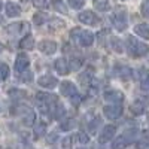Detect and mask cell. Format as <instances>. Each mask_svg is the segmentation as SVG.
Instances as JSON below:
<instances>
[{
    "mask_svg": "<svg viewBox=\"0 0 149 149\" xmlns=\"http://www.w3.org/2000/svg\"><path fill=\"white\" fill-rule=\"evenodd\" d=\"M54 67H55L57 73L61 74V76H66V74H69V72L72 70V69H70V64L66 61V58H58V60H55Z\"/></svg>",
    "mask_w": 149,
    "mask_h": 149,
    "instance_id": "cell-6",
    "label": "cell"
},
{
    "mask_svg": "<svg viewBox=\"0 0 149 149\" xmlns=\"http://www.w3.org/2000/svg\"><path fill=\"white\" fill-rule=\"evenodd\" d=\"M45 133H46V124H45L43 121L37 122V124H36V127L33 128V134H34V137H36V139H40L42 136H45Z\"/></svg>",
    "mask_w": 149,
    "mask_h": 149,
    "instance_id": "cell-17",
    "label": "cell"
},
{
    "mask_svg": "<svg viewBox=\"0 0 149 149\" xmlns=\"http://www.w3.org/2000/svg\"><path fill=\"white\" fill-rule=\"evenodd\" d=\"M33 3L36 8H49L52 6L54 0H33Z\"/></svg>",
    "mask_w": 149,
    "mask_h": 149,
    "instance_id": "cell-29",
    "label": "cell"
},
{
    "mask_svg": "<svg viewBox=\"0 0 149 149\" xmlns=\"http://www.w3.org/2000/svg\"><path fill=\"white\" fill-rule=\"evenodd\" d=\"M78 140L81 142V143H88L90 142V137H88V134H86V133H84V131H79L78 133Z\"/></svg>",
    "mask_w": 149,
    "mask_h": 149,
    "instance_id": "cell-37",
    "label": "cell"
},
{
    "mask_svg": "<svg viewBox=\"0 0 149 149\" xmlns=\"http://www.w3.org/2000/svg\"><path fill=\"white\" fill-rule=\"evenodd\" d=\"M9 74H10L9 66L6 63H0V76H2V79H8Z\"/></svg>",
    "mask_w": 149,
    "mask_h": 149,
    "instance_id": "cell-27",
    "label": "cell"
},
{
    "mask_svg": "<svg viewBox=\"0 0 149 149\" xmlns=\"http://www.w3.org/2000/svg\"><path fill=\"white\" fill-rule=\"evenodd\" d=\"M21 118H22V122H24V125H33L34 124V119H36V115H34V112L30 109V107H21Z\"/></svg>",
    "mask_w": 149,
    "mask_h": 149,
    "instance_id": "cell-7",
    "label": "cell"
},
{
    "mask_svg": "<svg viewBox=\"0 0 149 149\" xmlns=\"http://www.w3.org/2000/svg\"><path fill=\"white\" fill-rule=\"evenodd\" d=\"M100 124H102V118H100V116H95V118L90 122V133L94 134V133L97 131V127L100 125Z\"/></svg>",
    "mask_w": 149,
    "mask_h": 149,
    "instance_id": "cell-31",
    "label": "cell"
},
{
    "mask_svg": "<svg viewBox=\"0 0 149 149\" xmlns=\"http://www.w3.org/2000/svg\"><path fill=\"white\" fill-rule=\"evenodd\" d=\"M69 64H70V69H72V70H78V69L82 67V58L74 57V58H72V61H70Z\"/></svg>",
    "mask_w": 149,
    "mask_h": 149,
    "instance_id": "cell-32",
    "label": "cell"
},
{
    "mask_svg": "<svg viewBox=\"0 0 149 149\" xmlns=\"http://www.w3.org/2000/svg\"><path fill=\"white\" fill-rule=\"evenodd\" d=\"M39 51L46 55H51L57 51V43L54 40H42L39 43Z\"/></svg>",
    "mask_w": 149,
    "mask_h": 149,
    "instance_id": "cell-8",
    "label": "cell"
},
{
    "mask_svg": "<svg viewBox=\"0 0 149 149\" xmlns=\"http://www.w3.org/2000/svg\"><path fill=\"white\" fill-rule=\"evenodd\" d=\"M142 14H143V17L149 18V0H146V2L142 5Z\"/></svg>",
    "mask_w": 149,
    "mask_h": 149,
    "instance_id": "cell-38",
    "label": "cell"
},
{
    "mask_svg": "<svg viewBox=\"0 0 149 149\" xmlns=\"http://www.w3.org/2000/svg\"><path fill=\"white\" fill-rule=\"evenodd\" d=\"M70 98H72V103H73L74 106H78V104H79V102H81V97H79L78 94H74V95H73V97H70Z\"/></svg>",
    "mask_w": 149,
    "mask_h": 149,
    "instance_id": "cell-42",
    "label": "cell"
},
{
    "mask_svg": "<svg viewBox=\"0 0 149 149\" xmlns=\"http://www.w3.org/2000/svg\"><path fill=\"white\" fill-rule=\"evenodd\" d=\"M148 121H149V113H148Z\"/></svg>",
    "mask_w": 149,
    "mask_h": 149,
    "instance_id": "cell-47",
    "label": "cell"
},
{
    "mask_svg": "<svg viewBox=\"0 0 149 149\" xmlns=\"http://www.w3.org/2000/svg\"><path fill=\"white\" fill-rule=\"evenodd\" d=\"M49 27H51V30L63 29L64 27V21H61L60 18H54V19H51V22H49Z\"/></svg>",
    "mask_w": 149,
    "mask_h": 149,
    "instance_id": "cell-28",
    "label": "cell"
},
{
    "mask_svg": "<svg viewBox=\"0 0 149 149\" xmlns=\"http://www.w3.org/2000/svg\"><path fill=\"white\" fill-rule=\"evenodd\" d=\"M60 91L63 95H67V97H73L74 94H78V90H76V86H74V84L66 81L60 85Z\"/></svg>",
    "mask_w": 149,
    "mask_h": 149,
    "instance_id": "cell-13",
    "label": "cell"
},
{
    "mask_svg": "<svg viewBox=\"0 0 149 149\" xmlns=\"http://www.w3.org/2000/svg\"><path fill=\"white\" fill-rule=\"evenodd\" d=\"M48 19V15L45 14V12H36V14L33 15V22L36 24V26H42V24H45Z\"/></svg>",
    "mask_w": 149,
    "mask_h": 149,
    "instance_id": "cell-22",
    "label": "cell"
},
{
    "mask_svg": "<svg viewBox=\"0 0 149 149\" xmlns=\"http://www.w3.org/2000/svg\"><path fill=\"white\" fill-rule=\"evenodd\" d=\"M140 86H142V90H143V91L149 93V76H148V78H145V79L142 81Z\"/></svg>",
    "mask_w": 149,
    "mask_h": 149,
    "instance_id": "cell-40",
    "label": "cell"
},
{
    "mask_svg": "<svg viewBox=\"0 0 149 149\" xmlns=\"http://www.w3.org/2000/svg\"><path fill=\"white\" fill-rule=\"evenodd\" d=\"M30 64V60L27 55H24V54H18L17 60H15V70L17 73H22V72H26L27 67Z\"/></svg>",
    "mask_w": 149,
    "mask_h": 149,
    "instance_id": "cell-5",
    "label": "cell"
},
{
    "mask_svg": "<svg viewBox=\"0 0 149 149\" xmlns=\"http://www.w3.org/2000/svg\"><path fill=\"white\" fill-rule=\"evenodd\" d=\"M51 113H52V118H54V119H61V118L66 115V109H64V106L61 104L60 102H57V103L51 107Z\"/></svg>",
    "mask_w": 149,
    "mask_h": 149,
    "instance_id": "cell-15",
    "label": "cell"
},
{
    "mask_svg": "<svg viewBox=\"0 0 149 149\" xmlns=\"http://www.w3.org/2000/svg\"><path fill=\"white\" fill-rule=\"evenodd\" d=\"M116 133V127L115 125H106L103 130H102V134H100V143H106L109 142L110 139H113V136Z\"/></svg>",
    "mask_w": 149,
    "mask_h": 149,
    "instance_id": "cell-9",
    "label": "cell"
},
{
    "mask_svg": "<svg viewBox=\"0 0 149 149\" xmlns=\"http://www.w3.org/2000/svg\"><path fill=\"white\" fill-rule=\"evenodd\" d=\"M112 22H113V27L118 30V31H124L127 29V15L122 9H118L113 17H112Z\"/></svg>",
    "mask_w": 149,
    "mask_h": 149,
    "instance_id": "cell-2",
    "label": "cell"
},
{
    "mask_svg": "<svg viewBox=\"0 0 149 149\" xmlns=\"http://www.w3.org/2000/svg\"><path fill=\"white\" fill-rule=\"evenodd\" d=\"M136 149H149V143L148 142H139L136 145Z\"/></svg>",
    "mask_w": 149,
    "mask_h": 149,
    "instance_id": "cell-41",
    "label": "cell"
},
{
    "mask_svg": "<svg viewBox=\"0 0 149 149\" xmlns=\"http://www.w3.org/2000/svg\"><path fill=\"white\" fill-rule=\"evenodd\" d=\"M103 113L107 119H118L122 115V106L121 104H107L103 107Z\"/></svg>",
    "mask_w": 149,
    "mask_h": 149,
    "instance_id": "cell-3",
    "label": "cell"
},
{
    "mask_svg": "<svg viewBox=\"0 0 149 149\" xmlns=\"http://www.w3.org/2000/svg\"><path fill=\"white\" fill-rule=\"evenodd\" d=\"M61 146H63V149H72V137L63 139V142H61Z\"/></svg>",
    "mask_w": 149,
    "mask_h": 149,
    "instance_id": "cell-39",
    "label": "cell"
},
{
    "mask_svg": "<svg viewBox=\"0 0 149 149\" xmlns=\"http://www.w3.org/2000/svg\"><path fill=\"white\" fill-rule=\"evenodd\" d=\"M24 2H26V0H24Z\"/></svg>",
    "mask_w": 149,
    "mask_h": 149,
    "instance_id": "cell-48",
    "label": "cell"
},
{
    "mask_svg": "<svg viewBox=\"0 0 149 149\" xmlns=\"http://www.w3.org/2000/svg\"><path fill=\"white\" fill-rule=\"evenodd\" d=\"M67 3H69V6L73 8V9H81L85 2H84V0H67Z\"/></svg>",
    "mask_w": 149,
    "mask_h": 149,
    "instance_id": "cell-34",
    "label": "cell"
},
{
    "mask_svg": "<svg viewBox=\"0 0 149 149\" xmlns=\"http://www.w3.org/2000/svg\"><path fill=\"white\" fill-rule=\"evenodd\" d=\"M128 145V140L125 136H121V137H116L112 143V149H125Z\"/></svg>",
    "mask_w": 149,
    "mask_h": 149,
    "instance_id": "cell-20",
    "label": "cell"
},
{
    "mask_svg": "<svg viewBox=\"0 0 149 149\" xmlns=\"http://www.w3.org/2000/svg\"><path fill=\"white\" fill-rule=\"evenodd\" d=\"M79 82H81V85H84V86H88V85L91 84V73H90V70L81 74V76H79Z\"/></svg>",
    "mask_w": 149,
    "mask_h": 149,
    "instance_id": "cell-25",
    "label": "cell"
},
{
    "mask_svg": "<svg viewBox=\"0 0 149 149\" xmlns=\"http://www.w3.org/2000/svg\"><path fill=\"white\" fill-rule=\"evenodd\" d=\"M94 8L97 10H102V12H106L110 9V5H109V0H94Z\"/></svg>",
    "mask_w": 149,
    "mask_h": 149,
    "instance_id": "cell-21",
    "label": "cell"
},
{
    "mask_svg": "<svg viewBox=\"0 0 149 149\" xmlns=\"http://www.w3.org/2000/svg\"><path fill=\"white\" fill-rule=\"evenodd\" d=\"M143 137L149 140V130H145V131H143Z\"/></svg>",
    "mask_w": 149,
    "mask_h": 149,
    "instance_id": "cell-44",
    "label": "cell"
},
{
    "mask_svg": "<svg viewBox=\"0 0 149 149\" xmlns=\"http://www.w3.org/2000/svg\"><path fill=\"white\" fill-rule=\"evenodd\" d=\"M31 78H33V74H31V72H22V73H19V79L22 81V82H31Z\"/></svg>",
    "mask_w": 149,
    "mask_h": 149,
    "instance_id": "cell-36",
    "label": "cell"
},
{
    "mask_svg": "<svg viewBox=\"0 0 149 149\" xmlns=\"http://www.w3.org/2000/svg\"><path fill=\"white\" fill-rule=\"evenodd\" d=\"M57 140V134L52 133V134H49V139H48V143H54Z\"/></svg>",
    "mask_w": 149,
    "mask_h": 149,
    "instance_id": "cell-43",
    "label": "cell"
},
{
    "mask_svg": "<svg viewBox=\"0 0 149 149\" xmlns=\"http://www.w3.org/2000/svg\"><path fill=\"white\" fill-rule=\"evenodd\" d=\"M5 10H6V15L10 17V18H14V17H18L21 14V8L14 3V2H6L5 5Z\"/></svg>",
    "mask_w": 149,
    "mask_h": 149,
    "instance_id": "cell-14",
    "label": "cell"
},
{
    "mask_svg": "<svg viewBox=\"0 0 149 149\" xmlns=\"http://www.w3.org/2000/svg\"><path fill=\"white\" fill-rule=\"evenodd\" d=\"M37 82H39V85L42 86V88H54V86L58 84L52 74H42Z\"/></svg>",
    "mask_w": 149,
    "mask_h": 149,
    "instance_id": "cell-12",
    "label": "cell"
},
{
    "mask_svg": "<svg viewBox=\"0 0 149 149\" xmlns=\"http://www.w3.org/2000/svg\"><path fill=\"white\" fill-rule=\"evenodd\" d=\"M2 51H3V45L0 43V54H2Z\"/></svg>",
    "mask_w": 149,
    "mask_h": 149,
    "instance_id": "cell-45",
    "label": "cell"
},
{
    "mask_svg": "<svg viewBox=\"0 0 149 149\" xmlns=\"http://www.w3.org/2000/svg\"><path fill=\"white\" fill-rule=\"evenodd\" d=\"M19 48L21 49H33L34 48V39H33V36L27 34L26 37H22L21 42H19Z\"/></svg>",
    "mask_w": 149,
    "mask_h": 149,
    "instance_id": "cell-18",
    "label": "cell"
},
{
    "mask_svg": "<svg viewBox=\"0 0 149 149\" xmlns=\"http://www.w3.org/2000/svg\"><path fill=\"white\" fill-rule=\"evenodd\" d=\"M127 51L131 57H145L149 54V46L146 43H142L136 39L134 36L127 37Z\"/></svg>",
    "mask_w": 149,
    "mask_h": 149,
    "instance_id": "cell-1",
    "label": "cell"
},
{
    "mask_svg": "<svg viewBox=\"0 0 149 149\" xmlns=\"http://www.w3.org/2000/svg\"><path fill=\"white\" fill-rule=\"evenodd\" d=\"M104 98L112 104H121L124 100V94L121 91H107L104 93Z\"/></svg>",
    "mask_w": 149,
    "mask_h": 149,
    "instance_id": "cell-11",
    "label": "cell"
},
{
    "mask_svg": "<svg viewBox=\"0 0 149 149\" xmlns=\"http://www.w3.org/2000/svg\"><path fill=\"white\" fill-rule=\"evenodd\" d=\"M119 74H121L122 79H130V76H131L130 67H121V69H119Z\"/></svg>",
    "mask_w": 149,
    "mask_h": 149,
    "instance_id": "cell-35",
    "label": "cell"
},
{
    "mask_svg": "<svg viewBox=\"0 0 149 149\" xmlns=\"http://www.w3.org/2000/svg\"><path fill=\"white\" fill-rule=\"evenodd\" d=\"M52 8H54L57 12H60V14H67V8L64 6L63 2H60V0H54Z\"/></svg>",
    "mask_w": 149,
    "mask_h": 149,
    "instance_id": "cell-26",
    "label": "cell"
},
{
    "mask_svg": "<svg viewBox=\"0 0 149 149\" xmlns=\"http://www.w3.org/2000/svg\"><path fill=\"white\" fill-rule=\"evenodd\" d=\"M78 19L82 22V24H86V26H97L98 22H100V19H98V17L94 14V12L91 10H84L79 14Z\"/></svg>",
    "mask_w": 149,
    "mask_h": 149,
    "instance_id": "cell-4",
    "label": "cell"
},
{
    "mask_svg": "<svg viewBox=\"0 0 149 149\" xmlns=\"http://www.w3.org/2000/svg\"><path fill=\"white\" fill-rule=\"evenodd\" d=\"M130 112H131L133 115H142L143 112H145V104L142 102H139V100H136L134 103H131Z\"/></svg>",
    "mask_w": 149,
    "mask_h": 149,
    "instance_id": "cell-19",
    "label": "cell"
},
{
    "mask_svg": "<svg viewBox=\"0 0 149 149\" xmlns=\"http://www.w3.org/2000/svg\"><path fill=\"white\" fill-rule=\"evenodd\" d=\"M110 46L116 52H122L124 51V45H122L121 39H118V37H110Z\"/></svg>",
    "mask_w": 149,
    "mask_h": 149,
    "instance_id": "cell-24",
    "label": "cell"
},
{
    "mask_svg": "<svg viewBox=\"0 0 149 149\" xmlns=\"http://www.w3.org/2000/svg\"><path fill=\"white\" fill-rule=\"evenodd\" d=\"M22 27H26V24H22V22H14V24H10V26L6 27V31L9 34H17V33H21V29Z\"/></svg>",
    "mask_w": 149,
    "mask_h": 149,
    "instance_id": "cell-23",
    "label": "cell"
},
{
    "mask_svg": "<svg viewBox=\"0 0 149 149\" xmlns=\"http://www.w3.org/2000/svg\"><path fill=\"white\" fill-rule=\"evenodd\" d=\"M73 127H76V121H74V119H67L66 122H63V124H61V130H72Z\"/></svg>",
    "mask_w": 149,
    "mask_h": 149,
    "instance_id": "cell-33",
    "label": "cell"
},
{
    "mask_svg": "<svg viewBox=\"0 0 149 149\" xmlns=\"http://www.w3.org/2000/svg\"><path fill=\"white\" fill-rule=\"evenodd\" d=\"M0 9H2V2H0Z\"/></svg>",
    "mask_w": 149,
    "mask_h": 149,
    "instance_id": "cell-46",
    "label": "cell"
},
{
    "mask_svg": "<svg viewBox=\"0 0 149 149\" xmlns=\"http://www.w3.org/2000/svg\"><path fill=\"white\" fill-rule=\"evenodd\" d=\"M76 42H79V45H82V46H91V45L94 43V34H93L91 31L82 30Z\"/></svg>",
    "mask_w": 149,
    "mask_h": 149,
    "instance_id": "cell-10",
    "label": "cell"
},
{
    "mask_svg": "<svg viewBox=\"0 0 149 149\" xmlns=\"http://www.w3.org/2000/svg\"><path fill=\"white\" fill-rule=\"evenodd\" d=\"M9 95L12 97V98H24L26 97V93H24L22 90H17V88H12V90H9Z\"/></svg>",
    "mask_w": 149,
    "mask_h": 149,
    "instance_id": "cell-30",
    "label": "cell"
},
{
    "mask_svg": "<svg viewBox=\"0 0 149 149\" xmlns=\"http://www.w3.org/2000/svg\"><path fill=\"white\" fill-rule=\"evenodd\" d=\"M134 31H136L137 36L149 40V26H148V24H137V26L134 27Z\"/></svg>",
    "mask_w": 149,
    "mask_h": 149,
    "instance_id": "cell-16",
    "label": "cell"
}]
</instances>
